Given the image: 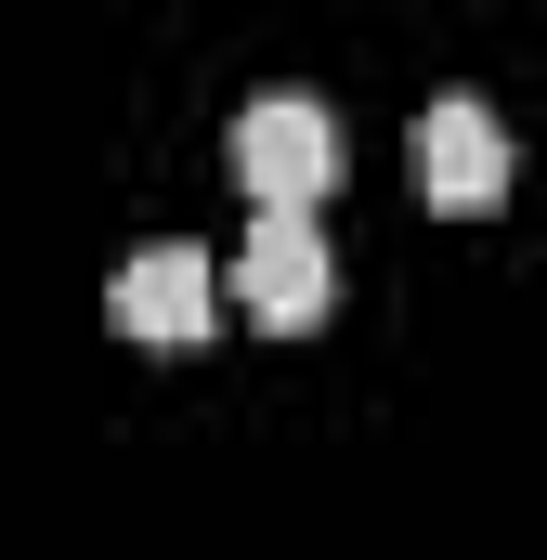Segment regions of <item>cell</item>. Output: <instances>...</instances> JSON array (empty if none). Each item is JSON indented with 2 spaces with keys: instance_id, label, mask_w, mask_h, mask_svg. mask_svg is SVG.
<instances>
[{
  "instance_id": "6da1fadb",
  "label": "cell",
  "mask_w": 547,
  "mask_h": 560,
  "mask_svg": "<svg viewBox=\"0 0 547 560\" xmlns=\"http://www.w3.org/2000/svg\"><path fill=\"white\" fill-rule=\"evenodd\" d=\"M235 183L261 196V222H313V196L339 183V118H326L313 92L235 105Z\"/></svg>"
},
{
  "instance_id": "7a4b0ae2",
  "label": "cell",
  "mask_w": 547,
  "mask_h": 560,
  "mask_svg": "<svg viewBox=\"0 0 547 560\" xmlns=\"http://www.w3.org/2000/svg\"><path fill=\"white\" fill-rule=\"evenodd\" d=\"M509 118L482 105V92H430L417 105V183H430V209H456V222H482L496 196H509Z\"/></svg>"
},
{
  "instance_id": "3957f363",
  "label": "cell",
  "mask_w": 547,
  "mask_h": 560,
  "mask_svg": "<svg viewBox=\"0 0 547 560\" xmlns=\"http://www.w3.org/2000/svg\"><path fill=\"white\" fill-rule=\"evenodd\" d=\"M326 287H339V261H326V235H313V222H248V248H235V300L261 313L274 339L326 326Z\"/></svg>"
},
{
  "instance_id": "277c9868",
  "label": "cell",
  "mask_w": 547,
  "mask_h": 560,
  "mask_svg": "<svg viewBox=\"0 0 547 560\" xmlns=\"http://www.w3.org/2000/svg\"><path fill=\"white\" fill-rule=\"evenodd\" d=\"M105 313H118L131 339H170V352L209 339V248H183V235H170V248H131L118 287H105Z\"/></svg>"
}]
</instances>
